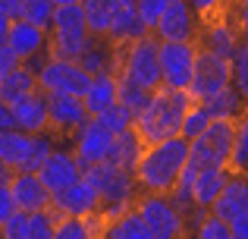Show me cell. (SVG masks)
Wrapping results in <instances>:
<instances>
[{
    "label": "cell",
    "mask_w": 248,
    "mask_h": 239,
    "mask_svg": "<svg viewBox=\"0 0 248 239\" xmlns=\"http://www.w3.org/2000/svg\"><path fill=\"white\" fill-rule=\"evenodd\" d=\"M188 160V139L170 135V139L145 145L139 164H135V189L139 192H167L173 189V179L179 176L182 164Z\"/></svg>",
    "instance_id": "cell-1"
},
{
    "label": "cell",
    "mask_w": 248,
    "mask_h": 239,
    "mask_svg": "<svg viewBox=\"0 0 248 239\" xmlns=\"http://www.w3.org/2000/svg\"><path fill=\"white\" fill-rule=\"evenodd\" d=\"M31 92H38V82H35V73L25 63H16L13 69H6L0 76V101L3 104H16Z\"/></svg>",
    "instance_id": "cell-24"
},
{
    "label": "cell",
    "mask_w": 248,
    "mask_h": 239,
    "mask_svg": "<svg viewBox=\"0 0 248 239\" xmlns=\"http://www.w3.org/2000/svg\"><path fill=\"white\" fill-rule=\"evenodd\" d=\"M104 233L110 239H151L148 230H145V223H141V217H139V211H135L132 205H129L123 214H116L113 221L104 227Z\"/></svg>",
    "instance_id": "cell-28"
},
{
    "label": "cell",
    "mask_w": 248,
    "mask_h": 239,
    "mask_svg": "<svg viewBox=\"0 0 248 239\" xmlns=\"http://www.w3.org/2000/svg\"><path fill=\"white\" fill-rule=\"evenodd\" d=\"M188 104H192L188 92L157 85L151 95H148L145 107L135 113L132 129L141 135L145 145L160 142V139H170V135H179V123H182V113H186Z\"/></svg>",
    "instance_id": "cell-2"
},
{
    "label": "cell",
    "mask_w": 248,
    "mask_h": 239,
    "mask_svg": "<svg viewBox=\"0 0 248 239\" xmlns=\"http://www.w3.org/2000/svg\"><path fill=\"white\" fill-rule=\"evenodd\" d=\"M211 211L220 217V221L230 223L232 217L248 214V183H245V173H230L223 192L211 202Z\"/></svg>",
    "instance_id": "cell-19"
},
{
    "label": "cell",
    "mask_w": 248,
    "mask_h": 239,
    "mask_svg": "<svg viewBox=\"0 0 248 239\" xmlns=\"http://www.w3.org/2000/svg\"><path fill=\"white\" fill-rule=\"evenodd\" d=\"M248 167V123L245 117L236 123V135L230 145V158H226V170L230 173H245Z\"/></svg>",
    "instance_id": "cell-30"
},
{
    "label": "cell",
    "mask_w": 248,
    "mask_h": 239,
    "mask_svg": "<svg viewBox=\"0 0 248 239\" xmlns=\"http://www.w3.org/2000/svg\"><path fill=\"white\" fill-rule=\"evenodd\" d=\"M54 221H57L54 208L29 211V230H25V239H54Z\"/></svg>",
    "instance_id": "cell-35"
},
{
    "label": "cell",
    "mask_w": 248,
    "mask_h": 239,
    "mask_svg": "<svg viewBox=\"0 0 248 239\" xmlns=\"http://www.w3.org/2000/svg\"><path fill=\"white\" fill-rule=\"evenodd\" d=\"M120 0H79L85 25H88L91 35H107V25L113 19V10Z\"/></svg>",
    "instance_id": "cell-29"
},
{
    "label": "cell",
    "mask_w": 248,
    "mask_h": 239,
    "mask_svg": "<svg viewBox=\"0 0 248 239\" xmlns=\"http://www.w3.org/2000/svg\"><path fill=\"white\" fill-rule=\"evenodd\" d=\"M113 101H116V73H110V69L107 73H94L88 88H85V95H82V104L88 111V117H97Z\"/></svg>",
    "instance_id": "cell-23"
},
{
    "label": "cell",
    "mask_w": 248,
    "mask_h": 239,
    "mask_svg": "<svg viewBox=\"0 0 248 239\" xmlns=\"http://www.w3.org/2000/svg\"><path fill=\"white\" fill-rule=\"evenodd\" d=\"M141 151H145V142H141V135L129 126V129H123V132H113L107 160H113L116 167H123V170L132 173L135 164H139V158H141Z\"/></svg>",
    "instance_id": "cell-22"
},
{
    "label": "cell",
    "mask_w": 248,
    "mask_h": 239,
    "mask_svg": "<svg viewBox=\"0 0 248 239\" xmlns=\"http://www.w3.org/2000/svg\"><path fill=\"white\" fill-rule=\"evenodd\" d=\"M82 176L88 179V186L97 192V198H101V214L104 221H113L116 214H123V211L132 205L135 198V176L129 170H123V167H116L113 160H97V164L85 167Z\"/></svg>",
    "instance_id": "cell-3"
},
{
    "label": "cell",
    "mask_w": 248,
    "mask_h": 239,
    "mask_svg": "<svg viewBox=\"0 0 248 239\" xmlns=\"http://www.w3.org/2000/svg\"><path fill=\"white\" fill-rule=\"evenodd\" d=\"M148 88H141V85H135V82H129L126 76H120L116 73V101L120 104H126L132 113H139L141 107H145V101H148Z\"/></svg>",
    "instance_id": "cell-31"
},
{
    "label": "cell",
    "mask_w": 248,
    "mask_h": 239,
    "mask_svg": "<svg viewBox=\"0 0 248 239\" xmlns=\"http://www.w3.org/2000/svg\"><path fill=\"white\" fill-rule=\"evenodd\" d=\"M19 19L38 25V29H50V19H54V0H22V13Z\"/></svg>",
    "instance_id": "cell-36"
},
{
    "label": "cell",
    "mask_w": 248,
    "mask_h": 239,
    "mask_svg": "<svg viewBox=\"0 0 248 239\" xmlns=\"http://www.w3.org/2000/svg\"><path fill=\"white\" fill-rule=\"evenodd\" d=\"M38 179L44 183V189L47 192H57V189H63V186H69V183H76V179L82 176V167H79V160H76V154L69 151V148H60L57 145L54 151L47 154V158L38 164Z\"/></svg>",
    "instance_id": "cell-13"
},
{
    "label": "cell",
    "mask_w": 248,
    "mask_h": 239,
    "mask_svg": "<svg viewBox=\"0 0 248 239\" xmlns=\"http://www.w3.org/2000/svg\"><path fill=\"white\" fill-rule=\"evenodd\" d=\"M116 73L126 76L135 85L148 88V92H154L160 85V60H157L154 32H145V35L132 38L129 44L116 48Z\"/></svg>",
    "instance_id": "cell-4"
},
{
    "label": "cell",
    "mask_w": 248,
    "mask_h": 239,
    "mask_svg": "<svg viewBox=\"0 0 248 239\" xmlns=\"http://www.w3.org/2000/svg\"><path fill=\"white\" fill-rule=\"evenodd\" d=\"M6 29H10V19H6L3 13H0V41H3V38H6Z\"/></svg>",
    "instance_id": "cell-43"
},
{
    "label": "cell",
    "mask_w": 248,
    "mask_h": 239,
    "mask_svg": "<svg viewBox=\"0 0 248 239\" xmlns=\"http://www.w3.org/2000/svg\"><path fill=\"white\" fill-rule=\"evenodd\" d=\"M91 32H47V54L60 60H79V54L91 44Z\"/></svg>",
    "instance_id": "cell-27"
},
{
    "label": "cell",
    "mask_w": 248,
    "mask_h": 239,
    "mask_svg": "<svg viewBox=\"0 0 248 239\" xmlns=\"http://www.w3.org/2000/svg\"><path fill=\"white\" fill-rule=\"evenodd\" d=\"M230 170L223 164H207L195 170V183H192V205L195 208H211V202L223 192Z\"/></svg>",
    "instance_id": "cell-20"
},
{
    "label": "cell",
    "mask_w": 248,
    "mask_h": 239,
    "mask_svg": "<svg viewBox=\"0 0 248 239\" xmlns=\"http://www.w3.org/2000/svg\"><path fill=\"white\" fill-rule=\"evenodd\" d=\"M201 19L195 16V10L188 6V0H170L164 13L157 16V22L151 25L157 41H195Z\"/></svg>",
    "instance_id": "cell-11"
},
{
    "label": "cell",
    "mask_w": 248,
    "mask_h": 239,
    "mask_svg": "<svg viewBox=\"0 0 248 239\" xmlns=\"http://www.w3.org/2000/svg\"><path fill=\"white\" fill-rule=\"evenodd\" d=\"M207 123H211V113L204 111V104H201V101H192V104L186 107V113H182L179 135H182V139H195Z\"/></svg>",
    "instance_id": "cell-32"
},
{
    "label": "cell",
    "mask_w": 248,
    "mask_h": 239,
    "mask_svg": "<svg viewBox=\"0 0 248 239\" xmlns=\"http://www.w3.org/2000/svg\"><path fill=\"white\" fill-rule=\"evenodd\" d=\"M232 82L230 73V57H220L214 50L198 48L195 50V66H192V82H188V98L192 101H204L211 95H217L223 85Z\"/></svg>",
    "instance_id": "cell-7"
},
{
    "label": "cell",
    "mask_w": 248,
    "mask_h": 239,
    "mask_svg": "<svg viewBox=\"0 0 248 239\" xmlns=\"http://www.w3.org/2000/svg\"><path fill=\"white\" fill-rule=\"evenodd\" d=\"M94 120L101 123V126H107L110 132H123V129H129V126H132L135 113L129 111L126 104H120V101H113V104H110V107H104V111L97 113Z\"/></svg>",
    "instance_id": "cell-33"
},
{
    "label": "cell",
    "mask_w": 248,
    "mask_h": 239,
    "mask_svg": "<svg viewBox=\"0 0 248 239\" xmlns=\"http://www.w3.org/2000/svg\"><path fill=\"white\" fill-rule=\"evenodd\" d=\"M204 104V111L211 113V117H223V120H239L245 117V95L239 92L236 85H223L217 95H211V98L201 101Z\"/></svg>",
    "instance_id": "cell-26"
},
{
    "label": "cell",
    "mask_w": 248,
    "mask_h": 239,
    "mask_svg": "<svg viewBox=\"0 0 248 239\" xmlns=\"http://www.w3.org/2000/svg\"><path fill=\"white\" fill-rule=\"evenodd\" d=\"M0 13H3L6 19H19V13H22V0H0Z\"/></svg>",
    "instance_id": "cell-41"
},
{
    "label": "cell",
    "mask_w": 248,
    "mask_h": 239,
    "mask_svg": "<svg viewBox=\"0 0 248 239\" xmlns=\"http://www.w3.org/2000/svg\"><path fill=\"white\" fill-rule=\"evenodd\" d=\"M195 41H157V60H160V85L186 92L192 82L195 66Z\"/></svg>",
    "instance_id": "cell-9"
},
{
    "label": "cell",
    "mask_w": 248,
    "mask_h": 239,
    "mask_svg": "<svg viewBox=\"0 0 248 239\" xmlns=\"http://www.w3.org/2000/svg\"><path fill=\"white\" fill-rule=\"evenodd\" d=\"M3 41L10 44V50L25 63V60H31V57L47 50V29H38V25L25 22V19H13Z\"/></svg>",
    "instance_id": "cell-17"
},
{
    "label": "cell",
    "mask_w": 248,
    "mask_h": 239,
    "mask_svg": "<svg viewBox=\"0 0 248 239\" xmlns=\"http://www.w3.org/2000/svg\"><path fill=\"white\" fill-rule=\"evenodd\" d=\"M16 211V202H13V195H10V186H6V179L0 183V223L6 221V217Z\"/></svg>",
    "instance_id": "cell-40"
},
{
    "label": "cell",
    "mask_w": 248,
    "mask_h": 239,
    "mask_svg": "<svg viewBox=\"0 0 248 239\" xmlns=\"http://www.w3.org/2000/svg\"><path fill=\"white\" fill-rule=\"evenodd\" d=\"M63 3H79V0H54V6H63Z\"/></svg>",
    "instance_id": "cell-44"
},
{
    "label": "cell",
    "mask_w": 248,
    "mask_h": 239,
    "mask_svg": "<svg viewBox=\"0 0 248 239\" xmlns=\"http://www.w3.org/2000/svg\"><path fill=\"white\" fill-rule=\"evenodd\" d=\"M10 126H13V107L0 101V129H10Z\"/></svg>",
    "instance_id": "cell-42"
},
{
    "label": "cell",
    "mask_w": 248,
    "mask_h": 239,
    "mask_svg": "<svg viewBox=\"0 0 248 239\" xmlns=\"http://www.w3.org/2000/svg\"><path fill=\"white\" fill-rule=\"evenodd\" d=\"M132 208L139 211L151 239H173L186 233V214L164 192H135Z\"/></svg>",
    "instance_id": "cell-5"
},
{
    "label": "cell",
    "mask_w": 248,
    "mask_h": 239,
    "mask_svg": "<svg viewBox=\"0 0 248 239\" xmlns=\"http://www.w3.org/2000/svg\"><path fill=\"white\" fill-rule=\"evenodd\" d=\"M79 66L85 69L88 76H94V73H116V48L107 41L104 35H94L91 38V44L79 54Z\"/></svg>",
    "instance_id": "cell-25"
},
{
    "label": "cell",
    "mask_w": 248,
    "mask_h": 239,
    "mask_svg": "<svg viewBox=\"0 0 248 239\" xmlns=\"http://www.w3.org/2000/svg\"><path fill=\"white\" fill-rule=\"evenodd\" d=\"M239 38H242V32L236 29V22L226 16H214V19H204V22L198 25V35H195V44L204 50H214V54L220 57H230L232 48L239 44Z\"/></svg>",
    "instance_id": "cell-16"
},
{
    "label": "cell",
    "mask_w": 248,
    "mask_h": 239,
    "mask_svg": "<svg viewBox=\"0 0 248 239\" xmlns=\"http://www.w3.org/2000/svg\"><path fill=\"white\" fill-rule=\"evenodd\" d=\"M13 107V126L22 129V132H44L47 129V101H44V92L25 95L22 101H16Z\"/></svg>",
    "instance_id": "cell-21"
},
{
    "label": "cell",
    "mask_w": 248,
    "mask_h": 239,
    "mask_svg": "<svg viewBox=\"0 0 248 239\" xmlns=\"http://www.w3.org/2000/svg\"><path fill=\"white\" fill-rule=\"evenodd\" d=\"M69 139H73L69 151L76 154L79 167L85 170V167L97 164V160H107V151H110V142H113V132H110L107 126H101L94 117H88L73 135H69Z\"/></svg>",
    "instance_id": "cell-12"
},
{
    "label": "cell",
    "mask_w": 248,
    "mask_h": 239,
    "mask_svg": "<svg viewBox=\"0 0 248 239\" xmlns=\"http://www.w3.org/2000/svg\"><path fill=\"white\" fill-rule=\"evenodd\" d=\"M230 73H232V85L242 95H248V44H245V38H239V44L230 54Z\"/></svg>",
    "instance_id": "cell-34"
},
{
    "label": "cell",
    "mask_w": 248,
    "mask_h": 239,
    "mask_svg": "<svg viewBox=\"0 0 248 239\" xmlns=\"http://www.w3.org/2000/svg\"><path fill=\"white\" fill-rule=\"evenodd\" d=\"M239 120L211 117V123H207L195 139H188V160L198 164V167H207V164H223L226 167V158H230V145H232Z\"/></svg>",
    "instance_id": "cell-6"
},
{
    "label": "cell",
    "mask_w": 248,
    "mask_h": 239,
    "mask_svg": "<svg viewBox=\"0 0 248 239\" xmlns=\"http://www.w3.org/2000/svg\"><path fill=\"white\" fill-rule=\"evenodd\" d=\"M6 186H10V195L16 202L19 211H41L50 208V192L44 189V183L38 179L35 170H16L6 176Z\"/></svg>",
    "instance_id": "cell-15"
},
{
    "label": "cell",
    "mask_w": 248,
    "mask_h": 239,
    "mask_svg": "<svg viewBox=\"0 0 248 239\" xmlns=\"http://www.w3.org/2000/svg\"><path fill=\"white\" fill-rule=\"evenodd\" d=\"M170 3V0H135V10H139L141 22H145V29L151 32V25L157 22V16L164 13V6Z\"/></svg>",
    "instance_id": "cell-38"
},
{
    "label": "cell",
    "mask_w": 248,
    "mask_h": 239,
    "mask_svg": "<svg viewBox=\"0 0 248 239\" xmlns=\"http://www.w3.org/2000/svg\"><path fill=\"white\" fill-rule=\"evenodd\" d=\"M35 82L44 95L47 92H69V95H85L91 76L85 73L76 60H60V57H44L41 66L35 69Z\"/></svg>",
    "instance_id": "cell-8"
},
{
    "label": "cell",
    "mask_w": 248,
    "mask_h": 239,
    "mask_svg": "<svg viewBox=\"0 0 248 239\" xmlns=\"http://www.w3.org/2000/svg\"><path fill=\"white\" fill-rule=\"evenodd\" d=\"M47 129L57 139H69L76 129L88 120V111L82 104V95H69V92H47Z\"/></svg>",
    "instance_id": "cell-10"
},
{
    "label": "cell",
    "mask_w": 248,
    "mask_h": 239,
    "mask_svg": "<svg viewBox=\"0 0 248 239\" xmlns=\"http://www.w3.org/2000/svg\"><path fill=\"white\" fill-rule=\"evenodd\" d=\"M188 6L195 10V16L204 22V19H214V16H223L226 10V0H188Z\"/></svg>",
    "instance_id": "cell-39"
},
{
    "label": "cell",
    "mask_w": 248,
    "mask_h": 239,
    "mask_svg": "<svg viewBox=\"0 0 248 239\" xmlns=\"http://www.w3.org/2000/svg\"><path fill=\"white\" fill-rule=\"evenodd\" d=\"M0 76H3V69H0Z\"/></svg>",
    "instance_id": "cell-45"
},
{
    "label": "cell",
    "mask_w": 248,
    "mask_h": 239,
    "mask_svg": "<svg viewBox=\"0 0 248 239\" xmlns=\"http://www.w3.org/2000/svg\"><path fill=\"white\" fill-rule=\"evenodd\" d=\"M25 230H29V211H19V208L0 223V236L3 239H25Z\"/></svg>",
    "instance_id": "cell-37"
},
{
    "label": "cell",
    "mask_w": 248,
    "mask_h": 239,
    "mask_svg": "<svg viewBox=\"0 0 248 239\" xmlns=\"http://www.w3.org/2000/svg\"><path fill=\"white\" fill-rule=\"evenodd\" d=\"M50 208L57 214H69V217H82V214H91V211L101 208V198L97 192L88 186V179L79 176L76 183L63 186V189L50 192Z\"/></svg>",
    "instance_id": "cell-14"
},
{
    "label": "cell",
    "mask_w": 248,
    "mask_h": 239,
    "mask_svg": "<svg viewBox=\"0 0 248 239\" xmlns=\"http://www.w3.org/2000/svg\"><path fill=\"white\" fill-rule=\"evenodd\" d=\"M145 22H141V16H139V10H135V0H120L116 3V10H113V19H110V25H107V41L113 44V48H123V44H129L132 38H139V35H145Z\"/></svg>",
    "instance_id": "cell-18"
}]
</instances>
